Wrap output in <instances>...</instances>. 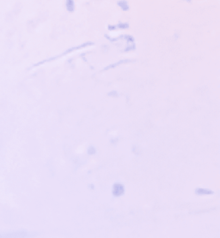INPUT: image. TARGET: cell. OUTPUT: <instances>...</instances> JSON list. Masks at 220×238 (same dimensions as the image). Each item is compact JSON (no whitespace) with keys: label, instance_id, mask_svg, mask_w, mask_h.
Masks as SVG:
<instances>
[{"label":"cell","instance_id":"3","mask_svg":"<svg viewBox=\"0 0 220 238\" xmlns=\"http://www.w3.org/2000/svg\"><path fill=\"white\" fill-rule=\"evenodd\" d=\"M66 9L70 12H72L74 10V1L73 0H66Z\"/></svg>","mask_w":220,"mask_h":238},{"label":"cell","instance_id":"2","mask_svg":"<svg viewBox=\"0 0 220 238\" xmlns=\"http://www.w3.org/2000/svg\"><path fill=\"white\" fill-rule=\"evenodd\" d=\"M124 192V187L121 184H115L114 186V194L116 196H119L122 194Z\"/></svg>","mask_w":220,"mask_h":238},{"label":"cell","instance_id":"1","mask_svg":"<svg viewBox=\"0 0 220 238\" xmlns=\"http://www.w3.org/2000/svg\"><path fill=\"white\" fill-rule=\"evenodd\" d=\"M28 234L26 232H15L11 234H8L3 236V238H23L25 237Z\"/></svg>","mask_w":220,"mask_h":238},{"label":"cell","instance_id":"4","mask_svg":"<svg viewBox=\"0 0 220 238\" xmlns=\"http://www.w3.org/2000/svg\"><path fill=\"white\" fill-rule=\"evenodd\" d=\"M118 5H119L120 7L123 10H127V9H129V5L127 4V1H125V0L120 1V2L118 3Z\"/></svg>","mask_w":220,"mask_h":238},{"label":"cell","instance_id":"5","mask_svg":"<svg viewBox=\"0 0 220 238\" xmlns=\"http://www.w3.org/2000/svg\"><path fill=\"white\" fill-rule=\"evenodd\" d=\"M119 27L121 28H128V24H120Z\"/></svg>","mask_w":220,"mask_h":238}]
</instances>
